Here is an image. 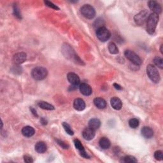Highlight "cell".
<instances>
[{
  "label": "cell",
  "mask_w": 163,
  "mask_h": 163,
  "mask_svg": "<svg viewBox=\"0 0 163 163\" xmlns=\"http://www.w3.org/2000/svg\"><path fill=\"white\" fill-rule=\"evenodd\" d=\"M99 145L101 148L103 149H108L110 146V142L107 138L103 137L99 139Z\"/></svg>",
  "instance_id": "obj_20"
},
{
  "label": "cell",
  "mask_w": 163,
  "mask_h": 163,
  "mask_svg": "<svg viewBox=\"0 0 163 163\" xmlns=\"http://www.w3.org/2000/svg\"><path fill=\"white\" fill-rule=\"evenodd\" d=\"M139 120L137 119L133 118V119H131L129 120V125L131 128H133L135 129L136 128L138 127L139 126Z\"/></svg>",
  "instance_id": "obj_26"
},
{
  "label": "cell",
  "mask_w": 163,
  "mask_h": 163,
  "mask_svg": "<svg viewBox=\"0 0 163 163\" xmlns=\"http://www.w3.org/2000/svg\"><path fill=\"white\" fill-rule=\"evenodd\" d=\"M101 126V122L98 119H92L89 122V127L94 130L98 129Z\"/></svg>",
  "instance_id": "obj_21"
},
{
  "label": "cell",
  "mask_w": 163,
  "mask_h": 163,
  "mask_svg": "<svg viewBox=\"0 0 163 163\" xmlns=\"http://www.w3.org/2000/svg\"><path fill=\"white\" fill-rule=\"evenodd\" d=\"M73 107L77 111H82L85 108V103L81 98H76L73 103Z\"/></svg>",
  "instance_id": "obj_14"
},
{
  "label": "cell",
  "mask_w": 163,
  "mask_h": 163,
  "mask_svg": "<svg viewBox=\"0 0 163 163\" xmlns=\"http://www.w3.org/2000/svg\"><path fill=\"white\" fill-rule=\"evenodd\" d=\"M159 19V15L156 13H152L149 15V17L146 20V31L149 34L152 35L154 33Z\"/></svg>",
  "instance_id": "obj_1"
},
{
  "label": "cell",
  "mask_w": 163,
  "mask_h": 163,
  "mask_svg": "<svg viewBox=\"0 0 163 163\" xmlns=\"http://www.w3.org/2000/svg\"><path fill=\"white\" fill-rule=\"evenodd\" d=\"M146 73L149 79L154 83H158L160 81V75L157 68L152 65H149L146 67Z\"/></svg>",
  "instance_id": "obj_3"
},
{
  "label": "cell",
  "mask_w": 163,
  "mask_h": 163,
  "mask_svg": "<svg viewBox=\"0 0 163 163\" xmlns=\"http://www.w3.org/2000/svg\"><path fill=\"white\" fill-rule=\"evenodd\" d=\"M154 63L157 67L161 69L163 68V61L162 59L160 57L156 56L154 58Z\"/></svg>",
  "instance_id": "obj_24"
},
{
  "label": "cell",
  "mask_w": 163,
  "mask_h": 163,
  "mask_svg": "<svg viewBox=\"0 0 163 163\" xmlns=\"http://www.w3.org/2000/svg\"><path fill=\"white\" fill-rule=\"evenodd\" d=\"M30 110H31V112H32V113L35 116V117H38V114H37V113H36V111L34 109V108H30Z\"/></svg>",
  "instance_id": "obj_34"
},
{
  "label": "cell",
  "mask_w": 163,
  "mask_h": 163,
  "mask_svg": "<svg viewBox=\"0 0 163 163\" xmlns=\"http://www.w3.org/2000/svg\"><path fill=\"white\" fill-rule=\"evenodd\" d=\"M24 161L26 162H28V163H31V162H33L32 157H30V156H25L24 157Z\"/></svg>",
  "instance_id": "obj_32"
},
{
  "label": "cell",
  "mask_w": 163,
  "mask_h": 163,
  "mask_svg": "<svg viewBox=\"0 0 163 163\" xmlns=\"http://www.w3.org/2000/svg\"><path fill=\"white\" fill-rule=\"evenodd\" d=\"M122 162H138V161L134 156H128L123 157Z\"/></svg>",
  "instance_id": "obj_27"
},
{
  "label": "cell",
  "mask_w": 163,
  "mask_h": 163,
  "mask_svg": "<svg viewBox=\"0 0 163 163\" xmlns=\"http://www.w3.org/2000/svg\"><path fill=\"white\" fill-rule=\"evenodd\" d=\"M113 86L115 87V88L116 89H117V90H122V87L120 86V85H119V84H117V83H114L113 84Z\"/></svg>",
  "instance_id": "obj_33"
},
{
  "label": "cell",
  "mask_w": 163,
  "mask_h": 163,
  "mask_svg": "<svg viewBox=\"0 0 163 163\" xmlns=\"http://www.w3.org/2000/svg\"><path fill=\"white\" fill-rule=\"evenodd\" d=\"M94 105L99 109H104L106 107V101L102 98H96L94 99Z\"/></svg>",
  "instance_id": "obj_18"
},
{
  "label": "cell",
  "mask_w": 163,
  "mask_h": 163,
  "mask_svg": "<svg viewBox=\"0 0 163 163\" xmlns=\"http://www.w3.org/2000/svg\"><path fill=\"white\" fill-rule=\"evenodd\" d=\"M44 3H45V4L46 6H49V7H50V8H51V9H55V10H59V8H58L56 5H54L53 3H52V2H49V1H45Z\"/></svg>",
  "instance_id": "obj_29"
},
{
  "label": "cell",
  "mask_w": 163,
  "mask_h": 163,
  "mask_svg": "<svg viewBox=\"0 0 163 163\" xmlns=\"http://www.w3.org/2000/svg\"><path fill=\"white\" fill-rule=\"evenodd\" d=\"M63 126L65 130V131L66 132V133L69 135H74V132L72 130V129L71 128L70 126L69 125V124L66 122H63Z\"/></svg>",
  "instance_id": "obj_25"
},
{
  "label": "cell",
  "mask_w": 163,
  "mask_h": 163,
  "mask_svg": "<svg viewBox=\"0 0 163 163\" xmlns=\"http://www.w3.org/2000/svg\"><path fill=\"white\" fill-rule=\"evenodd\" d=\"M110 104L112 108H114V109L116 110H120L122 107V103L121 100L117 97H114L111 99Z\"/></svg>",
  "instance_id": "obj_15"
},
{
  "label": "cell",
  "mask_w": 163,
  "mask_h": 163,
  "mask_svg": "<svg viewBox=\"0 0 163 163\" xmlns=\"http://www.w3.org/2000/svg\"><path fill=\"white\" fill-rule=\"evenodd\" d=\"M80 91L82 94L84 96H90L92 93V90L89 85L86 83H82L80 85Z\"/></svg>",
  "instance_id": "obj_12"
},
{
  "label": "cell",
  "mask_w": 163,
  "mask_h": 163,
  "mask_svg": "<svg viewBox=\"0 0 163 163\" xmlns=\"http://www.w3.org/2000/svg\"><path fill=\"white\" fill-rule=\"evenodd\" d=\"M13 12H14V15L16 16L17 18L19 19H21V15L19 12V10L18 9V8L17 6H14L13 7Z\"/></svg>",
  "instance_id": "obj_31"
},
{
  "label": "cell",
  "mask_w": 163,
  "mask_h": 163,
  "mask_svg": "<svg viewBox=\"0 0 163 163\" xmlns=\"http://www.w3.org/2000/svg\"><path fill=\"white\" fill-rule=\"evenodd\" d=\"M47 75V70L45 68L41 66L35 68L31 72L32 77L36 80H42L46 78Z\"/></svg>",
  "instance_id": "obj_2"
},
{
  "label": "cell",
  "mask_w": 163,
  "mask_h": 163,
  "mask_svg": "<svg viewBox=\"0 0 163 163\" xmlns=\"http://www.w3.org/2000/svg\"><path fill=\"white\" fill-rule=\"evenodd\" d=\"M141 132L142 136L145 138H151L154 136V131L150 127H147V126L143 127L142 129Z\"/></svg>",
  "instance_id": "obj_17"
},
{
  "label": "cell",
  "mask_w": 163,
  "mask_h": 163,
  "mask_svg": "<svg viewBox=\"0 0 163 163\" xmlns=\"http://www.w3.org/2000/svg\"><path fill=\"white\" fill-rule=\"evenodd\" d=\"M67 79L69 82L74 87L77 86L80 82V77L78 76V75H76L75 73H69L67 75Z\"/></svg>",
  "instance_id": "obj_8"
},
{
  "label": "cell",
  "mask_w": 163,
  "mask_h": 163,
  "mask_svg": "<svg viewBox=\"0 0 163 163\" xmlns=\"http://www.w3.org/2000/svg\"><path fill=\"white\" fill-rule=\"evenodd\" d=\"M150 9L153 11V13H156L159 15V13H161L162 12V8L159 3H158L156 1H149L148 3Z\"/></svg>",
  "instance_id": "obj_13"
},
{
  "label": "cell",
  "mask_w": 163,
  "mask_h": 163,
  "mask_svg": "<svg viewBox=\"0 0 163 163\" xmlns=\"http://www.w3.org/2000/svg\"><path fill=\"white\" fill-rule=\"evenodd\" d=\"M96 36L101 42H105L109 40L111 36V33L108 29L102 26L98 28L96 30Z\"/></svg>",
  "instance_id": "obj_5"
},
{
  "label": "cell",
  "mask_w": 163,
  "mask_h": 163,
  "mask_svg": "<svg viewBox=\"0 0 163 163\" xmlns=\"http://www.w3.org/2000/svg\"><path fill=\"white\" fill-rule=\"evenodd\" d=\"M80 12L83 16L88 19H92L95 17L96 11L94 7L90 5H84L80 9Z\"/></svg>",
  "instance_id": "obj_4"
},
{
  "label": "cell",
  "mask_w": 163,
  "mask_h": 163,
  "mask_svg": "<svg viewBox=\"0 0 163 163\" xmlns=\"http://www.w3.org/2000/svg\"><path fill=\"white\" fill-rule=\"evenodd\" d=\"M148 17H149V12L147 10H145L136 14L134 17V20L136 23V24L143 25L147 20Z\"/></svg>",
  "instance_id": "obj_7"
},
{
  "label": "cell",
  "mask_w": 163,
  "mask_h": 163,
  "mask_svg": "<svg viewBox=\"0 0 163 163\" xmlns=\"http://www.w3.org/2000/svg\"><path fill=\"white\" fill-rule=\"evenodd\" d=\"M162 46H163V45H161V49H160L161 54H163V52H162Z\"/></svg>",
  "instance_id": "obj_35"
},
{
  "label": "cell",
  "mask_w": 163,
  "mask_h": 163,
  "mask_svg": "<svg viewBox=\"0 0 163 163\" xmlns=\"http://www.w3.org/2000/svg\"><path fill=\"white\" fill-rule=\"evenodd\" d=\"M82 135L86 140H91L95 136V130L89 127L85 128L82 132Z\"/></svg>",
  "instance_id": "obj_9"
},
{
  "label": "cell",
  "mask_w": 163,
  "mask_h": 163,
  "mask_svg": "<svg viewBox=\"0 0 163 163\" xmlns=\"http://www.w3.org/2000/svg\"><path fill=\"white\" fill-rule=\"evenodd\" d=\"M26 60V54L24 52H19L13 56V61L15 65H20L24 63Z\"/></svg>",
  "instance_id": "obj_10"
},
{
  "label": "cell",
  "mask_w": 163,
  "mask_h": 163,
  "mask_svg": "<svg viewBox=\"0 0 163 163\" xmlns=\"http://www.w3.org/2000/svg\"><path fill=\"white\" fill-rule=\"evenodd\" d=\"M108 50L112 54H117L119 53V49L117 46L113 42L110 43L108 45Z\"/></svg>",
  "instance_id": "obj_23"
},
{
  "label": "cell",
  "mask_w": 163,
  "mask_h": 163,
  "mask_svg": "<svg viewBox=\"0 0 163 163\" xmlns=\"http://www.w3.org/2000/svg\"><path fill=\"white\" fill-rule=\"evenodd\" d=\"M38 105L43 110H54V106L53 105L45 102H40L38 103Z\"/></svg>",
  "instance_id": "obj_22"
},
{
  "label": "cell",
  "mask_w": 163,
  "mask_h": 163,
  "mask_svg": "<svg viewBox=\"0 0 163 163\" xmlns=\"http://www.w3.org/2000/svg\"><path fill=\"white\" fill-rule=\"evenodd\" d=\"M46 149H47V146L43 142H39L35 145V150L38 153L43 154L46 151Z\"/></svg>",
  "instance_id": "obj_19"
},
{
  "label": "cell",
  "mask_w": 163,
  "mask_h": 163,
  "mask_svg": "<svg viewBox=\"0 0 163 163\" xmlns=\"http://www.w3.org/2000/svg\"><path fill=\"white\" fill-rule=\"evenodd\" d=\"M35 131L31 126H25L22 129V134L26 137H31L35 135Z\"/></svg>",
  "instance_id": "obj_16"
},
{
  "label": "cell",
  "mask_w": 163,
  "mask_h": 163,
  "mask_svg": "<svg viewBox=\"0 0 163 163\" xmlns=\"http://www.w3.org/2000/svg\"><path fill=\"white\" fill-rule=\"evenodd\" d=\"M74 144H75L76 149L79 150L80 154L82 157H83L85 158H89V156H88V154H87V152H85L84 147L79 139H74Z\"/></svg>",
  "instance_id": "obj_11"
},
{
  "label": "cell",
  "mask_w": 163,
  "mask_h": 163,
  "mask_svg": "<svg viewBox=\"0 0 163 163\" xmlns=\"http://www.w3.org/2000/svg\"><path fill=\"white\" fill-rule=\"evenodd\" d=\"M124 55H125V56L128 59H129L131 62H132L134 65L136 66H139L142 65V61L141 58L133 51L127 50L125 51V52H124Z\"/></svg>",
  "instance_id": "obj_6"
},
{
  "label": "cell",
  "mask_w": 163,
  "mask_h": 163,
  "mask_svg": "<svg viewBox=\"0 0 163 163\" xmlns=\"http://www.w3.org/2000/svg\"><path fill=\"white\" fill-rule=\"evenodd\" d=\"M154 157L157 161H161L163 159V154L161 150H157L154 153Z\"/></svg>",
  "instance_id": "obj_28"
},
{
  "label": "cell",
  "mask_w": 163,
  "mask_h": 163,
  "mask_svg": "<svg viewBox=\"0 0 163 163\" xmlns=\"http://www.w3.org/2000/svg\"><path fill=\"white\" fill-rule=\"evenodd\" d=\"M56 142L60 146L62 147V148H63L65 149H68L69 148V145L63 141L59 140V139H56Z\"/></svg>",
  "instance_id": "obj_30"
}]
</instances>
